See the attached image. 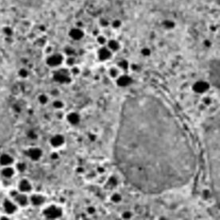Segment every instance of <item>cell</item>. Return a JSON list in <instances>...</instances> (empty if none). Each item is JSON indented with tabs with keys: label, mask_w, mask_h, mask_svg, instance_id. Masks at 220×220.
<instances>
[{
	"label": "cell",
	"mask_w": 220,
	"mask_h": 220,
	"mask_svg": "<svg viewBox=\"0 0 220 220\" xmlns=\"http://www.w3.org/2000/svg\"><path fill=\"white\" fill-rule=\"evenodd\" d=\"M211 78L214 85H219V62L216 61H214L212 63L211 67Z\"/></svg>",
	"instance_id": "obj_1"
},
{
	"label": "cell",
	"mask_w": 220,
	"mask_h": 220,
	"mask_svg": "<svg viewBox=\"0 0 220 220\" xmlns=\"http://www.w3.org/2000/svg\"><path fill=\"white\" fill-rule=\"evenodd\" d=\"M3 208L7 214H12L15 212L17 209V204L14 201L6 200L3 204Z\"/></svg>",
	"instance_id": "obj_2"
},
{
	"label": "cell",
	"mask_w": 220,
	"mask_h": 220,
	"mask_svg": "<svg viewBox=\"0 0 220 220\" xmlns=\"http://www.w3.org/2000/svg\"><path fill=\"white\" fill-rule=\"evenodd\" d=\"M14 202L17 205L19 206H24L27 203V197L25 196L24 193H18L16 196H14Z\"/></svg>",
	"instance_id": "obj_3"
},
{
	"label": "cell",
	"mask_w": 220,
	"mask_h": 220,
	"mask_svg": "<svg viewBox=\"0 0 220 220\" xmlns=\"http://www.w3.org/2000/svg\"><path fill=\"white\" fill-rule=\"evenodd\" d=\"M13 163H14V159L8 154H3L0 156V163L3 165V167L11 166Z\"/></svg>",
	"instance_id": "obj_4"
},
{
	"label": "cell",
	"mask_w": 220,
	"mask_h": 220,
	"mask_svg": "<svg viewBox=\"0 0 220 220\" xmlns=\"http://www.w3.org/2000/svg\"><path fill=\"white\" fill-rule=\"evenodd\" d=\"M19 190L20 191V192L22 193L29 192L31 190V185L27 180L22 179L19 183Z\"/></svg>",
	"instance_id": "obj_5"
},
{
	"label": "cell",
	"mask_w": 220,
	"mask_h": 220,
	"mask_svg": "<svg viewBox=\"0 0 220 220\" xmlns=\"http://www.w3.org/2000/svg\"><path fill=\"white\" fill-rule=\"evenodd\" d=\"M2 174L5 178H11L14 175V169L11 168V166L4 167Z\"/></svg>",
	"instance_id": "obj_6"
},
{
	"label": "cell",
	"mask_w": 220,
	"mask_h": 220,
	"mask_svg": "<svg viewBox=\"0 0 220 220\" xmlns=\"http://www.w3.org/2000/svg\"><path fill=\"white\" fill-rule=\"evenodd\" d=\"M41 154V152L37 148H34V149H31L30 151V155L31 157H33L34 159H36V158L39 157V156Z\"/></svg>",
	"instance_id": "obj_7"
},
{
	"label": "cell",
	"mask_w": 220,
	"mask_h": 220,
	"mask_svg": "<svg viewBox=\"0 0 220 220\" xmlns=\"http://www.w3.org/2000/svg\"><path fill=\"white\" fill-rule=\"evenodd\" d=\"M52 143H53L54 145H59L60 144L62 143V137H60V136H56V137L52 140Z\"/></svg>",
	"instance_id": "obj_8"
}]
</instances>
